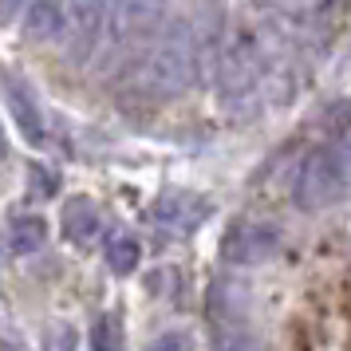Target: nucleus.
<instances>
[{"label":"nucleus","instance_id":"nucleus-5","mask_svg":"<svg viewBox=\"0 0 351 351\" xmlns=\"http://www.w3.org/2000/svg\"><path fill=\"white\" fill-rule=\"evenodd\" d=\"M4 103H8V114L16 119L20 134L28 138V143L44 146L48 143V127H44V114H40V107H36L32 91L24 87V83L16 80V75H8L4 80Z\"/></svg>","mask_w":351,"mask_h":351},{"label":"nucleus","instance_id":"nucleus-14","mask_svg":"<svg viewBox=\"0 0 351 351\" xmlns=\"http://www.w3.org/2000/svg\"><path fill=\"white\" fill-rule=\"evenodd\" d=\"M91 351H123V324L114 312H103L91 324Z\"/></svg>","mask_w":351,"mask_h":351},{"label":"nucleus","instance_id":"nucleus-8","mask_svg":"<svg viewBox=\"0 0 351 351\" xmlns=\"http://www.w3.org/2000/svg\"><path fill=\"white\" fill-rule=\"evenodd\" d=\"M71 48L87 51L95 48V40L103 36V20H107V0H71Z\"/></svg>","mask_w":351,"mask_h":351},{"label":"nucleus","instance_id":"nucleus-17","mask_svg":"<svg viewBox=\"0 0 351 351\" xmlns=\"http://www.w3.org/2000/svg\"><path fill=\"white\" fill-rule=\"evenodd\" d=\"M343 158H348V166H351V134L343 138Z\"/></svg>","mask_w":351,"mask_h":351},{"label":"nucleus","instance_id":"nucleus-4","mask_svg":"<svg viewBox=\"0 0 351 351\" xmlns=\"http://www.w3.org/2000/svg\"><path fill=\"white\" fill-rule=\"evenodd\" d=\"M209 206L197 197V193H186V190H166L154 202V229H162V233H170V237H182V233H190V229H197V225L206 221Z\"/></svg>","mask_w":351,"mask_h":351},{"label":"nucleus","instance_id":"nucleus-3","mask_svg":"<svg viewBox=\"0 0 351 351\" xmlns=\"http://www.w3.org/2000/svg\"><path fill=\"white\" fill-rule=\"evenodd\" d=\"M285 245V233L272 221H256V217H245V221H233L221 237V261L229 265H241V269H253V265H265L280 253Z\"/></svg>","mask_w":351,"mask_h":351},{"label":"nucleus","instance_id":"nucleus-15","mask_svg":"<svg viewBox=\"0 0 351 351\" xmlns=\"http://www.w3.org/2000/svg\"><path fill=\"white\" fill-rule=\"evenodd\" d=\"M44 351H80V335L71 324H51L44 332Z\"/></svg>","mask_w":351,"mask_h":351},{"label":"nucleus","instance_id":"nucleus-9","mask_svg":"<svg viewBox=\"0 0 351 351\" xmlns=\"http://www.w3.org/2000/svg\"><path fill=\"white\" fill-rule=\"evenodd\" d=\"M64 0H28V12H24V36L28 40H56V36H64Z\"/></svg>","mask_w":351,"mask_h":351},{"label":"nucleus","instance_id":"nucleus-16","mask_svg":"<svg viewBox=\"0 0 351 351\" xmlns=\"http://www.w3.org/2000/svg\"><path fill=\"white\" fill-rule=\"evenodd\" d=\"M150 351H190V339L182 332H166V335H158L154 343H150Z\"/></svg>","mask_w":351,"mask_h":351},{"label":"nucleus","instance_id":"nucleus-11","mask_svg":"<svg viewBox=\"0 0 351 351\" xmlns=\"http://www.w3.org/2000/svg\"><path fill=\"white\" fill-rule=\"evenodd\" d=\"M209 312L217 324H241L249 312V292L233 280H213L209 288Z\"/></svg>","mask_w":351,"mask_h":351},{"label":"nucleus","instance_id":"nucleus-7","mask_svg":"<svg viewBox=\"0 0 351 351\" xmlns=\"http://www.w3.org/2000/svg\"><path fill=\"white\" fill-rule=\"evenodd\" d=\"M103 233V209L87 197H71L64 202V237L75 249H91Z\"/></svg>","mask_w":351,"mask_h":351},{"label":"nucleus","instance_id":"nucleus-2","mask_svg":"<svg viewBox=\"0 0 351 351\" xmlns=\"http://www.w3.org/2000/svg\"><path fill=\"white\" fill-rule=\"evenodd\" d=\"M343 193H348V174H343L339 154L332 150L304 154L300 170H296V206L316 213V209H332Z\"/></svg>","mask_w":351,"mask_h":351},{"label":"nucleus","instance_id":"nucleus-13","mask_svg":"<svg viewBox=\"0 0 351 351\" xmlns=\"http://www.w3.org/2000/svg\"><path fill=\"white\" fill-rule=\"evenodd\" d=\"M213 351H265V339L256 332H249L245 324H217Z\"/></svg>","mask_w":351,"mask_h":351},{"label":"nucleus","instance_id":"nucleus-1","mask_svg":"<svg viewBox=\"0 0 351 351\" xmlns=\"http://www.w3.org/2000/svg\"><path fill=\"white\" fill-rule=\"evenodd\" d=\"M197 40L186 24H178L158 40V48L150 51L146 60V83L162 91V95H186L193 83H197Z\"/></svg>","mask_w":351,"mask_h":351},{"label":"nucleus","instance_id":"nucleus-6","mask_svg":"<svg viewBox=\"0 0 351 351\" xmlns=\"http://www.w3.org/2000/svg\"><path fill=\"white\" fill-rule=\"evenodd\" d=\"M166 4L170 0H119L114 4V28H119V36L138 40V36L158 32L162 16H166Z\"/></svg>","mask_w":351,"mask_h":351},{"label":"nucleus","instance_id":"nucleus-10","mask_svg":"<svg viewBox=\"0 0 351 351\" xmlns=\"http://www.w3.org/2000/svg\"><path fill=\"white\" fill-rule=\"evenodd\" d=\"M44 245H48V221L40 213H16L8 221V253L12 256L40 253Z\"/></svg>","mask_w":351,"mask_h":351},{"label":"nucleus","instance_id":"nucleus-12","mask_svg":"<svg viewBox=\"0 0 351 351\" xmlns=\"http://www.w3.org/2000/svg\"><path fill=\"white\" fill-rule=\"evenodd\" d=\"M107 269L114 272V276H127V272L138 269V261H143V245H138V237L134 233H111V241H107Z\"/></svg>","mask_w":351,"mask_h":351}]
</instances>
